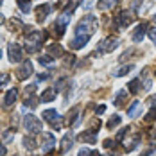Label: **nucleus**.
<instances>
[{"label": "nucleus", "mask_w": 156, "mask_h": 156, "mask_svg": "<svg viewBox=\"0 0 156 156\" xmlns=\"http://www.w3.org/2000/svg\"><path fill=\"white\" fill-rule=\"evenodd\" d=\"M95 29H97V18L92 16V15L84 16V18L77 23V27H76V36H74V40L70 41V47L74 48V50L83 48L88 41H90V38H92V34L95 32Z\"/></svg>", "instance_id": "1"}, {"label": "nucleus", "mask_w": 156, "mask_h": 156, "mask_svg": "<svg viewBox=\"0 0 156 156\" xmlns=\"http://www.w3.org/2000/svg\"><path fill=\"white\" fill-rule=\"evenodd\" d=\"M47 40V32H41V31H31L27 34V43H25V48L27 52L32 54V52H38L40 47L43 45V41Z\"/></svg>", "instance_id": "2"}, {"label": "nucleus", "mask_w": 156, "mask_h": 156, "mask_svg": "<svg viewBox=\"0 0 156 156\" xmlns=\"http://www.w3.org/2000/svg\"><path fill=\"white\" fill-rule=\"evenodd\" d=\"M23 126H25V129H27L31 135L41 133V129H43V126H41V120H40L36 115H32V113H27V115L23 117Z\"/></svg>", "instance_id": "3"}, {"label": "nucleus", "mask_w": 156, "mask_h": 156, "mask_svg": "<svg viewBox=\"0 0 156 156\" xmlns=\"http://www.w3.org/2000/svg\"><path fill=\"white\" fill-rule=\"evenodd\" d=\"M43 120H47L48 124H50V127L52 129H61L63 126V117L56 111V109H45L43 111Z\"/></svg>", "instance_id": "4"}, {"label": "nucleus", "mask_w": 156, "mask_h": 156, "mask_svg": "<svg viewBox=\"0 0 156 156\" xmlns=\"http://www.w3.org/2000/svg\"><path fill=\"white\" fill-rule=\"evenodd\" d=\"M70 18H72V13H63L61 16H58L56 22H54V25H52L54 34L63 36V34H65V29H66V25L70 23Z\"/></svg>", "instance_id": "5"}, {"label": "nucleus", "mask_w": 156, "mask_h": 156, "mask_svg": "<svg viewBox=\"0 0 156 156\" xmlns=\"http://www.w3.org/2000/svg\"><path fill=\"white\" fill-rule=\"evenodd\" d=\"M119 47V40L109 36V38H104L99 45H97V54H106V52H113L115 48Z\"/></svg>", "instance_id": "6"}, {"label": "nucleus", "mask_w": 156, "mask_h": 156, "mask_svg": "<svg viewBox=\"0 0 156 156\" xmlns=\"http://www.w3.org/2000/svg\"><path fill=\"white\" fill-rule=\"evenodd\" d=\"M32 76V63L29 59H23L22 65L16 68V79H20V81H25L27 77H31Z\"/></svg>", "instance_id": "7"}, {"label": "nucleus", "mask_w": 156, "mask_h": 156, "mask_svg": "<svg viewBox=\"0 0 156 156\" xmlns=\"http://www.w3.org/2000/svg\"><path fill=\"white\" fill-rule=\"evenodd\" d=\"M133 20H135V15H131L129 11H122V13H119L115 16V25L120 27V29H126L133 23Z\"/></svg>", "instance_id": "8"}, {"label": "nucleus", "mask_w": 156, "mask_h": 156, "mask_svg": "<svg viewBox=\"0 0 156 156\" xmlns=\"http://www.w3.org/2000/svg\"><path fill=\"white\" fill-rule=\"evenodd\" d=\"M7 54H9V61L11 63H20L23 59V54H22V47L18 43H9L7 47Z\"/></svg>", "instance_id": "9"}, {"label": "nucleus", "mask_w": 156, "mask_h": 156, "mask_svg": "<svg viewBox=\"0 0 156 156\" xmlns=\"http://www.w3.org/2000/svg\"><path fill=\"white\" fill-rule=\"evenodd\" d=\"M41 149H43V153H48L54 145H56V138H54V135H50V133H43L41 135Z\"/></svg>", "instance_id": "10"}, {"label": "nucleus", "mask_w": 156, "mask_h": 156, "mask_svg": "<svg viewBox=\"0 0 156 156\" xmlns=\"http://www.w3.org/2000/svg\"><path fill=\"white\" fill-rule=\"evenodd\" d=\"M72 145H74V131H68L61 140V154L68 153L72 149Z\"/></svg>", "instance_id": "11"}, {"label": "nucleus", "mask_w": 156, "mask_h": 156, "mask_svg": "<svg viewBox=\"0 0 156 156\" xmlns=\"http://www.w3.org/2000/svg\"><path fill=\"white\" fill-rule=\"evenodd\" d=\"M50 11H52V5H50V4H43V5L36 7V20H38V22H45Z\"/></svg>", "instance_id": "12"}, {"label": "nucleus", "mask_w": 156, "mask_h": 156, "mask_svg": "<svg viewBox=\"0 0 156 156\" xmlns=\"http://www.w3.org/2000/svg\"><path fill=\"white\" fill-rule=\"evenodd\" d=\"M145 32H147V23H144V22H142L140 25L135 29L133 36H131V38H133V41H135V43H142V40H144V36H145Z\"/></svg>", "instance_id": "13"}, {"label": "nucleus", "mask_w": 156, "mask_h": 156, "mask_svg": "<svg viewBox=\"0 0 156 156\" xmlns=\"http://www.w3.org/2000/svg\"><path fill=\"white\" fill-rule=\"evenodd\" d=\"M79 140L81 142H84V144H95L97 142V133L95 131H84V133H81L79 135Z\"/></svg>", "instance_id": "14"}, {"label": "nucleus", "mask_w": 156, "mask_h": 156, "mask_svg": "<svg viewBox=\"0 0 156 156\" xmlns=\"http://www.w3.org/2000/svg\"><path fill=\"white\" fill-rule=\"evenodd\" d=\"M56 95H58V90L56 88H47L41 97H40V101L41 102H52V101H56Z\"/></svg>", "instance_id": "15"}, {"label": "nucleus", "mask_w": 156, "mask_h": 156, "mask_svg": "<svg viewBox=\"0 0 156 156\" xmlns=\"http://www.w3.org/2000/svg\"><path fill=\"white\" fill-rule=\"evenodd\" d=\"M16 99H18V90L13 88V90H9V92L5 94V97H4V104H5V106H13V104L16 102Z\"/></svg>", "instance_id": "16"}, {"label": "nucleus", "mask_w": 156, "mask_h": 156, "mask_svg": "<svg viewBox=\"0 0 156 156\" xmlns=\"http://www.w3.org/2000/svg\"><path fill=\"white\" fill-rule=\"evenodd\" d=\"M38 61H40V65H43V66H54L56 59H54L50 54H41V56L38 58Z\"/></svg>", "instance_id": "17"}, {"label": "nucleus", "mask_w": 156, "mask_h": 156, "mask_svg": "<svg viewBox=\"0 0 156 156\" xmlns=\"http://www.w3.org/2000/svg\"><path fill=\"white\" fill-rule=\"evenodd\" d=\"M48 54H50L52 58H61L65 52H63L61 45H58V43H56V45H48Z\"/></svg>", "instance_id": "18"}, {"label": "nucleus", "mask_w": 156, "mask_h": 156, "mask_svg": "<svg viewBox=\"0 0 156 156\" xmlns=\"http://www.w3.org/2000/svg\"><path fill=\"white\" fill-rule=\"evenodd\" d=\"M115 4H117V0H99V2H97V7H99L101 11H106V9H111Z\"/></svg>", "instance_id": "19"}, {"label": "nucleus", "mask_w": 156, "mask_h": 156, "mask_svg": "<svg viewBox=\"0 0 156 156\" xmlns=\"http://www.w3.org/2000/svg\"><path fill=\"white\" fill-rule=\"evenodd\" d=\"M20 29H25V25L18 18H11L9 20V31H20Z\"/></svg>", "instance_id": "20"}, {"label": "nucleus", "mask_w": 156, "mask_h": 156, "mask_svg": "<svg viewBox=\"0 0 156 156\" xmlns=\"http://www.w3.org/2000/svg\"><path fill=\"white\" fill-rule=\"evenodd\" d=\"M18 7L22 9V13H31V9H32V4H31V0H18Z\"/></svg>", "instance_id": "21"}, {"label": "nucleus", "mask_w": 156, "mask_h": 156, "mask_svg": "<svg viewBox=\"0 0 156 156\" xmlns=\"http://www.w3.org/2000/svg\"><path fill=\"white\" fill-rule=\"evenodd\" d=\"M140 109H142V102H140V101H135V102H133V106L127 109V115H129V117H136V113H138Z\"/></svg>", "instance_id": "22"}, {"label": "nucleus", "mask_w": 156, "mask_h": 156, "mask_svg": "<svg viewBox=\"0 0 156 156\" xmlns=\"http://www.w3.org/2000/svg\"><path fill=\"white\" fill-rule=\"evenodd\" d=\"M140 84H142L140 79H133V81L127 84V88H129L131 94H138V92H140Z\"/></svg>", "instance_id": "23"}, {"label": "nucleus", "mask_w": 156, "mask_h": 156, "mask_svg": "<svg viewBox=\"0 0 156 156\" xmlns=\"http://www.w3.org/2000/svg\"><path fill=\"white\" fill-rule=\"evenodd\" d=\"M23 104H25V108L29 106V108H36L38 106V99L34 97V95H25V101H23Z\"/></svg>", "instance_id": "24"}, {"label": "nucleus", "mask_w": 156, "mask_h": 156, "mask_svg": "<svg viewBox=\"0 0 156 156\" xmlns=\"http://www.w3.org/2000/svg\"><path fill=\"white\" fill-rule=\"evenodd\" d=\"M126 97H127V92H126V90H120L119 94L115 95V106H122Z\"/></svg>", "instance_id": "25"}, {"label": "nucleus", "mask_w": 156, "mask_h": 156, "mask_svg": "<svg viewBox=\"0 0 156 156\" xmlns=\"http://www.w3.org/2000/svg\"><path fill=\"white\" fill-rule=\"evenodd\" d=\"M133 68H135L133 65H127V66H122V68H119V70L115 72V77H122V76H127V74H129Z\"/></svg>", "instance_id": "26"}, {"label": "nucleus", "mask_w": 156, "mask_h": 156, "mask_svg": "<svg viewBox=\"0 0 156 156\" xmlns=\"http://www.w3.org/2000/svg\"><path fill=\"white\" fill-rule=\"evenodd\" d=\"M120 122H122V119H120L119 115H115V117H111V119L108 120V124L106 126H108V129H113V127H117Z\"/></svg>", "instance_id": "27"}, {"label": "nucleus", "mask_w": 156, "mask_h": 156, "mask_svg": "<svg viewBox=\"0 0 156 156\" xmlns=\"http://www.w3.org/2000/svg\"><path fill=\"white\" fill-rule=\"evenodd\" d=\"M23 145H25L27 149H36V147H38V144H36V140H34L32 136H25V138H23Z\"/></svg>", "instance_id": "28"}, {"label": "nucleus", "mask_w": 156, "mask_h": 156, "mask_svg": "<svg viewBox=\"0 0 156 156\" xmlns=\"http://www.w3.org/2000/svg\"><path fill=\"white\" fill-rule=\"evenodd\" d=\"M156 119V108H153L149 113H147V117H145V122H153Z\"/></svg>", "instance_id": "29"}, {"label": "nucleus", "mask_w": 156, "mask_h": 156, "mask_svg": "<svg viewBox=\"0 0 156 156\" xmlns=\"http://www.w3.org/2000/svg\"><path fill=\"white\" fill-rule=\"evenodd\" d=\"M77 156H95V153L90 151V149H84V147H83V149L77 153Z\"/></svg>", "instance_id": "30"}, {"label": "nucleus", "mask_w": 156, "mask_h": 156, "mask_svg": "<svg viewBox=\"0 0 156 156\" xmlns=\"http://www.w3.org/2000/svg\"><path fill=\"white\" fill-rule=\"evenodd\" d=\"M147 34H149V38H151V41L156 45V27H153V29H147Z\"/></svg>", "instance_id": "31"}, {"label": "nucleus", "mask_w": 156, "mask_h": 156, "mask_svg": "<svg viewBox=\"0 0 156 156\" xmlns=\"http://www.w3.org/2000/svg\"><path fill=\"white\" fill-rule=\"evenodd\" d=\"M65 83H66V77H61L56 83V90H58V92H61L63 88H65Z\"/></svg>", "instance_id": "32"}, {"label": "nucleus", "mask_w": 156, "mask_h": 156, "mask_svg": "<svg viewBox=\"0 0 156 156\" xmlns=\"http://www.w3.org/2000/svg\"><path fill=\"white\" fill-rule=\"evenodd\" d=\"M7 81H9V76H7V74H2V76H0V86H2V84H5Z\"/></svg>", "instance_id": "33"}, {"label": "nucleus", "mask_w": 156, "mask_h": 156, "mask_svg": "<svg viewBox=\"0 0 156 156\" xmlns=\"http://www.w3.org/2000/svg\"><path fill=\"white\" fill-rule=\"evenodd\" d=\"M50 77V74H38V79L40 81H45V79H48Z\"/></svg>", "instance_id": "34"}, {"label": "nucleus", "mask_w": 156, "mask_h": 156, "mask_svg": "<svg viewBox=\"0 0 156 156\" xmlns=\"http://www.w3.org/2000/svg\"><path fill=\"white\" fill-rule=\"evenodd\" d=\"M149 102H151V106H153V108H156V95H153V97L149 99Z\"/></svg>", "instance_id": "35"}, {"label": "nucleus", "mask_w": 156, "mask_h": 156, "mask_svg": "<svg viewBox=\"0 0 156 156\" xmlns=\"http://www.w3.org/2000/svg\"><path fill=\"white\" fill-rule=\"evenodd\" d=\"M90 5H92V0H86V2H83V7H86V9H88Z\"/></svg>", "instance_id": "36"}, {"label": "nucleus", "mask_w": 156, "mask_h": 156, "mask_svg": "<svg viewBox=\"0 0 156 156\" xmlns=\"http://www.w3.org/2000/svg\"><path fill=\"white\" fill-rule=\"evenodd\" d=\"M4 154H5V147L0 144V156H4Z\"/></svg>", "instance_id": "37"}, {"label": "nucleus", "mask_w": 156, "mask_h": 156, "mask_svg": "<svg viewBox=\"0 0 156 156\" xmlns=\"http://www.w3.org/2000/svg\"><path fill=\"white\" fill-rule=\"evenodd\" d=\"M104 109H106L104 106H99V108H97V115H99V113H104Z\"/></svg>", "instance_id": "38"}, {"label": "nucleus", "mask_w": 156, "mask_h": 156, "mask_svg": "<svg viewBox=\"0 0 156 156\" xmlns=\"http://www.w3.org/2000/svg\"><path fill=\"white\" fill-rule=\"evenodd\" d=\"M4 22H5V16H4V15H2V13H0V25H2Z\"/></svg>", "instance_id": "39"}, {"label": "nucleus", "mask_w": 156, "mask_h": 156, "mask_svg": "<svg viewBox=\"0 0 156 156\" xmlns=\"http://www.w3.org/2000/svg\"><path fill=\"white\" fill-rule=\"evenodd\" d=\"M153 20H154V23H156V13H154V15H153Z\"/></svg>", "instance_id": "40"}, {"label": "nucleus", "mask_w": 156, "mask_h": 156, "mask_svg": "<svg viewBox=\"0 0 156 156\" xmlns=\"http://www.w3.org/2000/svg\"><path fill=\"white\" fill-rule=\"evenodd\" d=\"M0 58H2V50H0Z\"/></svg>", "instance_id": "41"}]
</instances>
